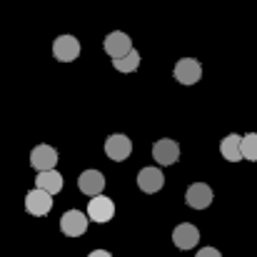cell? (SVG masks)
<instances>
[{
	"mask_svg": "<svg viewBox=\"0 0 257 257\" xmlns=\"http://www.w3.org/2000/svg\"><path fill=\"white\" fill-rule=\"evenodd\" d=\"M220 153H222V158H225L227 163H240V160H242V135L232 133V135L222 138Z\"/></svg>",
	"mask_w": 257,
	"mask_h": 257,
	"instance_id": "14",
	"label": "cell"
},
{
	"mask_svg": "<svg viewBox=\"0 0 257 257\" xmlns=\"http://www.w3.org/2000/svg\"><path fill=\"white\" fill-rule=\"evenodd\" d=\"M53 55H55V60H60V63H73V60H78V58H80V40L73 38V35H60V38H55V43H53Z\"/></svg>",
	"mask_w": 257,
	"mask_h": 257,
	"instance_id": "3",
	"label": "cell"
},
{
	"mask_svg": "<svg viewBox=\"0 0 257 257\" xmlns=\"http://www.w3.org/2000/svg\"><path fill=\"white\" fill-rule=\"evenodd\" d=\"M153 158L158 165H175L180 160V145L170 138H163L153 145Z\"/></svg>",
	"mask_w": 257,
	"mask_h": 257,
	"instance_id": "12",
	"label": "cell"
},
{
	"mask_svg": "<svg viewBox=\"0 0 257 257\" xmlns=\"http://www.w3.org/2000/svg\"><path fill=\"white\" fill-rule=\"evenodd\" d=\"M185 202L190 207H195V210L210 207V202H212V187L205 185V182H192L187 187V192H185Z\"/></svg>",
	"mask_w": 257,
	"mask_h": 257,
	"instance_id": "10",
	"label": "cell"
},
{
	"mask_svg": "<svg viewBox=\"0 0 257 257\" xmlns=\"http://www.w3.org/2000/svg\"><path fill=\"white\" fill-rule=\"evenodd\" d=\"M38 187L40 190H45V192H50V195H58L60 190H63V175L58 170H45V172H38Z\"/></svg>",
	"mask_w": 257,
	"mask_h": 257,
	"instance_id": "15",
	"label": "cell"
},
{
	"mask_svg": "<svg viewBox=\"0 0 257 257\" xmlns=\"http://www.w3.org/2000/svg\"><path fill=\"white\" fill-rule=\"evenodd\" d=\"M78 187L87 197H97L105 190V177H102V172L97 170H85L80 172V177H78Z\"/></svg>",
	"mask_w": 257,
	"mask_h": 257,
	"instance_id": "13",
	"label": "cell"
},
{
	"mask_svg": "<svg viewBox=\"0 0 257 257\" xmlns=\"http://www.w3.org/2000/svg\"><path fill=\"white\" fill-rule=\"evenodd\" d=\"M112 215H115V202L110 197H105V195L90 197V202H87V217L92 222H100V225L102 222H110Z\"/></svg>",
	"mask_w": 257,
	"mask_h": 257,
	"instance_id": "7",
	"label": "cell"
},
{
	"mask_svg": "<svg viewBox=\"0 0 257 257\" xmlns=\"http://www.w3.org/2000/svg\"><path fill=\"white\" fill-rule=\"evenodd\" d=\"M163 185H165V175L160 168H143V170L138 172V187L143 190V192H148V195H155V192H160L163 190Z\"/></svg>",
	"mask_w": 257,
	"mask_h": 257,
	"instance_id": "9",
	"label": "cell"
},
{
	"mask_svg": "<svg viewBox=\"0 0 257 257\" xmlns=\"http://www.w3.org/2000/svg\"><path fill=\"white\" fill-rule=\"evenodd\" d=\"M30 165L35 168L38 172H45V170H55L58 165V150L53 145H35L30 150Z\"/></svg>",
	"mask_w": 257,
	"mask_h": 257,
	"instance_id": "5",
	"label": "cell"
},
{
	"mask_svg": "<svg viewBox=\"0 0 257 257\" xmlns=\"http://www.w3.org/2000/svg\"><path fill=\"white\" fill-rule=\"evenodd\" d=\"M172 75H175V80H177L180 85H195V83H200V78H202V65H200L195 58H180V60L175 63Z\"/></svg>",
	"mask_w": 257,
	"mask_h": 257,
	"instance_id": "1",
	"label": "cell"
},
{
	"mask_svg": "<svg viewBox=\"0 0 257 257\" xmlns=\"http://www.w3.org/2000/svg\"><path fill=\"white\" fill-rule=\"evenodd\" d=\"M242 160L257 163V133L242 135Z\"/></svg>",
	"mask_w": 257,
	"mask_h": 257,
	"instance_id": "17",
	"label": "cell"
},
{
	"mask_svg": "<svg viewBox=\"0 0 257 257\" xmlns=\"http://www.w3.org/2000/svg\"><path fill=\"white\" fill-rule=\"evenodd\" d=\"M195 257H222V255H220V250H215V247H202Z\"/></svg>",
	"mask_w": 257,
	"mask_h": 257,
	"instance_id": "18",
	"label": "cell"
},
{
	"mask_svg": "<svg viewBox=\"0 0 257 257\" xmlns=\"http://www.w3.org/2000/svg\"><path fill=\"white\" fill-rule=\"evenodd\" d=\"M87 222H90V217H87L85 212H80V210H68V212H63V217H60V230H63V235H68V237H80V235H85Z\"/></svg>",
	"mask_w": 257,
	"mask_h": 257,
	"instance_id": "4",
	"label": "cell"
},
{
	"mask_svg": "<svg viewBox=\"0 0 257 257\" xmlns=\"http://www.w3.org/2000/svg\"><path fill=\"white\" fill-rule=\"evenodd\" d=\"M112 65H115V70H120V73H135V70L140 68V53H138V50H130L125 58L112 60Z\"/></svg>",
	"mask_w": 257,
	"mask_h": 257,
	"instance_id": "16",
	"label": "cell"
},
{
	"mask_svg": "<svg viewBox=\"0 0 257 257\" xmlns=\"http://www.w3.org/2000/svg\"><path fill=\"white\" fill-rule=\"evenodd\" d=\"M87 257H112V255H110L107 250H92V252H90Z\"/></svg>",
	"mask_w": 257,
	"mask_h": 257,
	"instance_id": "19",
	"label": "cell"
},
{
	"mask_svg": "<svg viewBox=\"0 0 257 257\" xmlns=\"http://www.w3.org/2000/svg\"><path fill=\"white\" fill-rule=\"evenodd\" d=\"M50 207H53V195H50V192L35 187V190H30V192L25 195V210H28L30 215L43 217V215L50 212Z\"/></svg>",
	"mask_w": 257,
	"mask_h": 257,
	"instance_id": "8",
	"label": "cell"
},
{
	"mask_svg": "<svg viewBox=\"0 0 257 257\" xmlns=\"http://www.w3.org/2000/svg\"><path fill=\"white\" fill-rule=\"evenodd\" d=\"M102 48H105V53H107L112 60H120V58H125L130 50H135V48H133V40H130V35H127V33H122V30H115V33H110V35L105 38Z\"/></svg>",
	"mask_w": 257,
	"mask_h": 257,
	"instance_id": "2",
	"label": "cell"
},
{
	"mask_svg": "<svg viewBox=\"0 0 257 257\" xmlns=\"http://www.w3.org/2000/svg\"><path fill=\"white\" fill-rule=\"evenodd\" d=\"M130 153H133V143H130V138H127V135L115 133V135H110V138L105 140V155H107L110 160L122 163V160H127V158H130Z\"/></svg>",
	"mask_w": 257,
	"mask_h": 257,
	"instance_id": "6",
	"label": "cell"
},
{
	"mask_svg": "<svg viewBox=\"0 0 257 257\" xmlns=\"http://www.w3.org/2000/svg\"><path fill=\"white\" fill-rule=\"evenodd\" d=\"M172 242H175V247H180V250H192V247L200 242V230H197L192 222H180V225L172 230Z\"/></svg>",
	"mask_w": 257,
	"mask_h": 257,
	"instance_id": "11",
	"label": "cell"
}]
</instances>
